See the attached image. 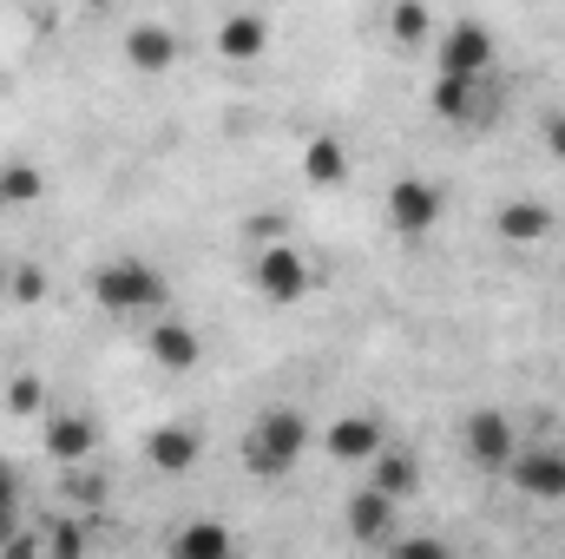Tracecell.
Returning a JSON list of instances; mask_svg holds the SVG:
<instances>
[{
  "label": "cell",
  "instance_id": "1",
  "mask_svg": "<svg viewBox=\"0 0 565 559\" xmlns=\"http://www.w3.org/2000/svg\"><path fill=\"white\" fill-rule=\"evenodd\" d=\"M302 454H309V421H302V409H270V415H257V428L244 434V474H257V481H282Z\"/></svg>",
  "mask_w": 565,
  "mask_h": 559
},
{
  "label": "cell",
  "instance_id": "2",
  "mask_svg": "<svg viewBox=\"0 0 565 559\" xmlns=\"http://www.w3.org/2000/svg\"><path fill=\"white\" fill-rule=\"evenodd\" d=\"M164 296H171V283H164L158 264H145V257H113V264H99V271H93V303H99L106 316L164 309Z\"/></svg>",
  "mask_w": 565,
  "mask_h": 559
},
{
  "label": "cell",
  "instance_id": "3",
  "mask_svg": "<svg viewBox=\"0 0 565 559\" xmlns=\"http://www.w3.org/2000/svg\"><path fill=\"white\" fill-rule=\"evenodd\" d=\"M460 454L480 474H507V461L520 454V434H513V421L500 415V409H473V415L460 421Z\"/></svg>",
  "mask_w": 565,
  "mask_h": 559
},
{
  "label": "cell",
  "instance_id": "4",
  "mask_svg": "<svg viewBox=\"0 0 565 559\" xmlns=\"http://www.w3.org/2000/svg\"><path fill=\"white\" fill-rule=\"evenodd\" d=\"M447 218V191L434 178H395L388 184V231L395 238H427Z\"/></svg>",
  "mask_w": 565,
  "mask_h": 559
},
{
  "label": "cell",
  "instance_id": "5",
  "mask_svg": "<svg viewBox=\"0 0 565 559\" xmlns=\"http://www.w3.org/2000/svg\"><path fill=\"white\" fill-rule=\"evenodd\" d=\"M250 283H257V296H264V303H302V296H309V264H302V251H296V244H264V251H257V264H250Z\"/></svg>",
  "mask_w": 565,
  "mask_h": 559
},
{
  "label": "cell",
  "instance_id": "6",
  "mask_svg": "<svg viewBox=\"0 0 565 559\" xmlns=\"http://www.w3.org/2000/svg\"><path fill=\"white\" fill-rule=\"evenodd\" d=\"M493 60H500V46H493V33H487L480 20H454V27L440 33V73L493 80Z\"/></svg>",
  "mask_w": 565,
  "mask_h": 559
},
{
  "label": "cell",
  "instance_id": "7",
  "mask_svg": "<svg viewBox=\"0 0 565 559\" xmlns=\"http://www.w3.org/2000/svg\"><path fill=\"white\" fill-rule=\"evenodd\" d=\"M507 474H513V487H520L526 500H540V507H559L565 500V447H520V454L507 461Z\"/></svg>",
  "mask_w": 565,
  "mask_h": 559
},
{
  "label": "cell",
  "instance_id": "8",
  "mask_svg": "<svg viewBox=\"0 0 565 559\" xmlns=\"http://www.w3.org/2000/svg\"><path fill=\"white\" fill-rule=\"evenodd\" d=\"M493 231H500V244H546L553 231H559V211L546 204V198H507L500 204V218H493Z\"/></svg>",
  "mask_w": 565,
  "mask_h": 559
},
{
  "label": "cell",
  "instance_id": "9",
  "mask_svg": "<svg viewBox=\"0 0 565 559\" xmlns=\"http://www.w3.org/2000/svg\"><path fill=\"white\" fill-rule=\"evenodd\" d=\"M198 428H184V421H164V428H151L145 434V467L151 474H191L198 467Z\"/></svg>",
  "mask_w": 565,
  "mask_h": 559
},
{
  "label": "cell",
  "instance_id": "10",
  "mask_svg": "<svg viewBox=\"0 0 565 559\" xmlns=\"http://www.w3.org/2000/svg\"><path fill=\"white\" fill-rule=\"evenodd\" d=\"M145 356L158 362V369H171V376H184V369H198V356H204V342H198V329L191 323H178V316H164L151 336H145Z\"/></svg>",
  "mask_w": 565,
  "mask_h": 559
},
{
  "label": "cell",
  "instance_id": "11",
  "mask_svg": "<svg viewBox=\"0 0 565 559\" xmlns=\"http://www.w3.org/2000/svg\"><path fill=\"white\" fill-rule=\"evenodd\" d=\"M395 507H402V500H388L382 487L349 494V534H355L362 547H388V540H395Z\"/></svg>",
  "mask_w": 565,
  "mask_h": 559
},
{
  "label": "cell",
  "instance_id": "12",
  "mask_svg": "<svg viewBox=\"0 0 565 559\" xmlns=\"http://www.w3.org/2000/svg\"><path fill=\"white\" fill-rule=\"evenodd\" d=\"M126 66L145 73V80H151V73H171V66H178V33L158 27V20H139V27L126 33Z\"/></svg>",
  "mask_w": 565,
  "mask_h": 559
},
{
  "label": "cell",
  "instance_id": "13",
  "mask_svg": "<svg viewBox=\"0 0 565 559\" xmlns=\"http://www.w3.org/2000/svg\"><path fill=\"white\" fill-rule=\"evenodd\" d=\"M382 441H388V434H382V421L375 415H335L329 421V434H322V447H329L335 461H375Z\"/></svg>",
  "mask_w": 565,
  "mask_h": 559
},
{
  "label": "cell",
  "instance_id": "14",
  "mask_svg": "<svg viewBox=\"0 0 565 559\" xmlns=\"http://www.w3.org/2000/svg\"><path fill=\"white\" fill-rule=\"evenodd\" d=\"M369 487H382L388 500H408L415 487H422V461L408 454V447H375V461H369Z\"/></svg>",
  "mask_w": 565,
  "mask_h": 559
},
{
  "label": "cell",
  "instance_id": "15",
  "mask_svg": "<svg viewBox=\"0 0 565 559\" xmlns=\"http://www.w3.org/2000/svg\"><path fill=\"white\" fill-rule=\"evenodd\" d=\"M93 447H99V428H93V415H53V421H46V454H53L60 467L93 461Z\"/></svg>",
  "mask_w": 565,
  "mask_h": 559
},
{
  "label": "cell",
  "instance_id": "16",
  "mask_svg": "<svg viewBox=\"0 0 565 559\" xmlns=\"http://www.w3.org/2000/svg\"><path fill=\"white\" fill-rule=\"evenodd\" d=\"M270 46V20L264 13H224L217 20V53L224 60H257Z\"/></svg>",
  "mask_w": 565,
  "mask_h": 559
},
{
  "label": "cell",
  "instance_id": "17",
  "mask_svg": "<svg viewBox=\"0 0 565 559\" xmlns=\"http://www.w3.org/2000/svg\"><path fill=\"white\" fill-rule=\"evenodd\" d=\"M302 178L316 184V191H342L349 184V151H342V139H309L302 145Z\"/></svg>",
  "mask_w": 565,
  "mask_h": 559
},
{
  "label": "cell",
  "instance_id": "18",
  "mask_svg": "<svg viewBox=\"0 0 565 559\" xmlns=\"http://www.w3.org/2000/svg\"><path fill=\"white\" fill-rule=\"evenodd\" d=\"M434 113L447 119V126H460V119H473L480 113V80H467V73H434Z\"/></svg>",
  "mask_w": 565,
  "mask_h": 559
},
{
  "label": "cell",
  "instance_id": "19",
  "mask_svg": "<svg viewBox=\"0 0 565 559\" xmlns=\"http://www.w3.org/2000/svg\"><path fill=\"white\" fill-rule=\"evenodd\" d=\"M40 198H46V171L33 158H7L0 165V204L20 211V204H40Z\"/></svg>",
  "mask_w": 565,
  "mask_h": 559
},
{
  "label": "cell",
  "instance_id": "20",
  "mask_svg": "<svg viewBox=\"0 0 565 559\" xmlns=\"http://www.w3.org/2000/svg\"><path fill=\"white\" fill-rule=\"evenodd\" d=\"M231 547H237V540H231V527H217V520H191V527L171 534V553L178 559H224Z\"/></svg>",
  "mask_w": 565,
  "mask_h": 559
},
{
  "label": "cell",
  "instance_id": "21",
  "mask_svg": "<svg viewBox=\"0 0 565 559\" xmlns=\"http://www.w3.org/2000/svg\"><path fill=\"white\" fill-rule=\"evenodd\" d=\"M427 33H434L427 0H395V7H388V40H395V46H427Z\"/></svg>",
  "mask_w": 565,
  "mask_h": 559
},
{
  "label": "cell",
  "instance_id": "22",
  "mask_svg": "<svg viewBox=\"0 0 565 559\" xmlns=\"http://www.w3.org/2000/svg\"><path fill=\"white\" fill-rule=\"evenodd\" d=\"M7 409H13V415H40V409H46V382H40V376H13V382H7Z\"/></svg>",
  "mask_w": 565,
  "mask_h": 559
},
{
  "label": "cell",
  "instance_id": "23",
  "mask_svg": "<svg viewBox=\"0 0 565 559\" xmlns=\"http://www.w3.org/2000/svg\"><path fill=\"white\" fill-rule=\"evenodd\" d=\"M7 296L13 303H46V271L40 264H13L7 271Z\"/></svg>",
  "mask_w": 565,
  "mask_h": 559
},
{
  "label": "cell",
  "instance_id": "24",
  "mask_svg": "<svg viewBox=\"0 0 565 559\" xmlns=\"http://www.w3.org/2000/svg\"><path fill=\"white\" fill-rule=\"evenodd\" d=\"M46 553H60V559H79V553H86V534H79L73 520H53V527H46Z\"/></svg>",
  "mask_w": 565,
  "mask_h": 559
},
{
  "label": "cell",
  "instance_id": "25",
  "mask_svg": "<svg viewBox=\"0 0 565 559\" xmlns=\"http://www.w3.org/2000/svg\"><path fill=\"white\" fill-rule=\"evenodd\" d=\"M79 467H86V461H73V467H66V500H86V507H93V500H106V481H99V474H79Z\"/></svg>",
  "mask_w": 565,
  "mask_h": 559
},
{
  "label": "cell",
  "instance_id": "26",
  "mask_svg": "<svg viewBox=\"0 0 565 559\" xmlns=\"http://www.w3.org/2000/svg\"><path fill=\"white\" fill-rule=\"evenodd\" d=\"M546 151H553V158L565 165V106L553 113V119H546Z\"/></svg>",
  "mask_w": 565,
  "mask_h": 559
},
{
  "label": "cell",
  "instance_id": "27",
  "mask_svg": "<svg viewBox=\"0 0 565 559\" xmlns=\"http://www.w3.org/2000/svg\"><path fill=\"white\" fill-rule=\"evenodd\" d=\"M0 507H20V474L0 461Z\"/></svg>",
  "mask_w": 565,
  "mask_h": 559
},
{
  "label": "cell",
  "instance_id": "28",
  "mask_svg": "<svg viewBox=\"0 0 565 559\" xmlns=\"http://www.w3.org/2000/svg\"><path fill=\"white\" fill-rule=\"evenodd\" d=\"M13 534H20V507H0V553H7Z\"/></svg>",
  "mask_w": 565,
  "mask_h": 559
},
{
  "label": "cell",
  "instance_id": "29",
  "mask_svg": "<svg viewBox=\"0 0 565 559\" xmlns=\"http://www.w3.org/2000/svg\"><path fill=\"white\" fill-rule=\"evenodd\" d=\"M86 7H113V0H86Z\"/></svg>",
  "mask_w": 565,
  "mask_h": 559
}]
</instances>
